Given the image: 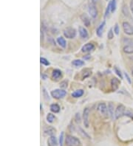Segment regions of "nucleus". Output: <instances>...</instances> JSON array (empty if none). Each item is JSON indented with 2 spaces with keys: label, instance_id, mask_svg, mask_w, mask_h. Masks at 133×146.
Wrapping results in <instances>:
<instances>
[{
  "label": "nucleus",
  "instance_id": "nucleus-25",
  "mask_svg": "<svg viewBox=\"0 0 133 146\" xmlns=\"http://www.w3.org/2000/svg\"><path fill=\"white\" fill-rule=\"evenodd\" d=\"M40 61H41V63H42L45 66H49L50 65V62L48 61L47 59L45 58H40Z\"/></svg>",
  "mask_w": 133,
  "mask_h": 146
},
{
  "label": "nucleus",
  "instance_id": "nucleus-13",
  "mask_svg": "<svg viewBox=\"0 0 133 146\" xmlns=\"http://www.w3.org/2000/svg\"><path fill=\"white\" fill-rule=\"evenodd\" d=\"M48 145L49 146H57L58 142L57 139L54 136H51L50 138L48 139Z\"/></svg>",
  "mask_w": 133,
  "mask_h": 146
},
{
  "label": "nucleus",
  "instance_id": "nucleus-30",
  "mask_svg": "<svg viewBox=\"0 0 133 146\" xmlns=\"http://www.w3.org/2000/svg\"><path fill=\"white\" fill-rule=\"evenodd\" d=\"M115 72H116V74H117V75L121 77V79H122V78H123V77H122V74H121V71L119 70V69L117 68V67H115Z\"/></svg>",
  "mask_w": 133,
  "mask_h": 146
},
{
  "label": "nucleus",
  "instance_id": "nucleus-12",
  "mask_svg": "<svg viewBox=\"0 0 133 146\" xmlns=\"http://www.w3.org/2000/svg\"><path fill=\"white\" fill-rule=\"evenodd\" d=\"M105 21H104L103 22H102L99 26H98V27L97 28V30H96V33H97V36H99V37H101L102 36V34H103V30H104V26H105Z\"/></svg>",
  "mask_w": 133,
  "mask_h": 146
},
{
  "label": "nucleus",
  "instance_id": "nucleus-28",
  "mask_svg": "<svg viewBox=\"0 0 133 146\" xmlns=\"http://www.w3.org/2000/svg\"><path fill=\"white\" fill-rule=\"evenodd\" d=\"M122 11H123V13L124 14V15H126V16H128V15H129L128 8H127V7H126V5H124V6L123 7Z\"/></svg>",
  "mask_w": 133,
  "mask_h": 146
},
{
  "label": "nucleus",
  "instance_id": "nucleus-1",
  "mask_svg": "<svg viewBox=\"0 0 133 146\" xmlns=\"http://www.w3.org/2000/svg\"><path fill=\"white\" fill-rule=\"evenodd\" d=\"M66 144L67 146H79L81 145V142L78 138L68 135L66 137Z\"/></svg>",
  "mask_w": 133,
  "mask_h": 146
},
{
  "label": "nucleus",
  "instance_id": "nucleus-24",
  "mask_svg": "<svg viewBox=\"0 0 133 146\" xmlns=\"http://www.w3.org/2000/svg\"><path fill=\"white\" fill-rule=\"evenodd\" d=\"M55 119V116L54 115H53V114H51V113H49L47 116V120L48 123H53V121H54V120Z\"/></svg>",
  "mask_w": 133,
  "mask_h": 146
},
{
  "label": "nucleus",
  "instance_id": "nucleus-31",
  "mask_svg": "<svg viewBox=\"0 0 133 146\" xmlns=\"http://www.w3.org/2000/svg\"><path fill=\"white\" fill-rule=\"evenodd\" d=\"M114 32H115V33L116 34V35H118L119 34V27H118V24H115V27H114Z\"/></svg>",
  "mask_w": 133,
  "mask_h": 146
},
{
  "label": "nucleus",
  "instance_id": "nucleus-5",
  "mask_svg": "<svg viewBox=\"0 0 133 146\" xmlns=\"http://www.w3.org/2000/svg\"><path fill=\"white\" fill-rule=\"evenodd\" d=\"M124 111H125V107H124V105L121 104V105L117 106V108L115 110V119H118V118L121 117L122 116L124 115Z\"/></svg>",
  "mask_w": 133,
  "mask_h": 146
},
{
  "label": "nucleus",
  "instance_id": "nucleus-32",
  "mask_svg": "<svg viewBox=\"0 0 133 146\" xmlns=\"http://www.w3.org/2000/svg\"><path fill=\"white\" fill-rule=\"evenodd\" d=\"M124 75H125L126 79V80L128 81V83H129V84H132V81H131V80H130V77H129V76L128 75V74H127L126 72H124Z\"/></svg>",
  "mask_w": 133,
  "mask_h": 146
},
{
  "label": "nucleus",
  "instance_id": "nucleus-22",
  "mask_svg": "<svg viewBox=\"0 0 133 146\" xmlns=\"http://www.w3.org/2000/svg\"><path fill=\"white\" fill-rule=\"evenodd\" d=\"M72 64L76 67H81L84 65V62L82 61L81 60H74L72 61Z\"/></svg>",
  "mask_w": 133,
  "mask_h": 146
},
{
  "label": "nucleus",
  "instance_id": "nucleus-7",
  "mask_svg": "<svg viewBox=\"0 0 133 146\" xmlns=\"http://www.w3.org/2000/svg\"><path fill=\"white\" fill-rule=\"evenodd\" d=\"M89 114H90V109H89L88 108H86L84 110V112H83L84 124V126H85L86 128L89 127V120H88Z\"/></svg>",
  "mask_w": 133,
  "mask_h": 146
},
{
  "label": "nucleus",
  "instance_id": "nucleus-20",
  "mask_svg": "<svg viewBox=\"0 0 133 146\" xmlns=\"http://www.w3.org/2000/svg\"><path fill=\"white\" fill-rule=\"evenodd\" d=\"M57 42H58V44L60 45V46L63 47V48H64V47H66V41H65V39H64L63 37H58V39H57Z\"/></svg>",
  "mask_w": 133,
  "mask_h": 146
},
{
  "label": "nucleus",
  "instance_id": "nucleus-35",
  "mask_svg": "<svg viewBox=\"0 0 133 146\" xmlns=\"http://www.w3.org/2000/svg\"><path fill=\"white\" fill-rule=\"evenodd\" d=\"M43 93H44V95L45 96V98L47 100V99H48V95H47V92H46L45 89H43Z\"/></svg>",
  "mask_w": 133,
  "mask_h": 146
},
{
  "label": "nucleus",
  "instance_id": "nucleus-8",
  "mask_svg": "<svg viewBox=\"0 0 133 146\" xmlns=\"http://www.w3.org/2000/svg\"><path fill=\"white\" fill-rule=\"evenodd\" d=\"M120 84V81L119 80L116 78V77H113L111 80V86L112 88V90L114 91H116L117 89H118V86Z\"/></svg>",
  "mask_w": 133,
  "mask_h": 146
},
{
  "label": "nucleus",
  "instance_id": "nucleus-6",
  "mask_svg": "<svg viewBox=\"0 0 133 146\" xmlns=\"http://www.w3.org/2000/svg\"><path fill=\"white\" fill-rule=\"evenodd\" d=\"M88 10H89V13L92 16V18L95 19L97 17V15H98V10H97L96 6L95 5V4L90 3L89 5V7H88Z\"/></svg>",
  "mask_w": 133,
  "mask_h": 146
},
{
  "label": "nucleus",
  "instance_id": "nucleus-14",
  "mask_svg": "<svg viewBox=\"0 0 133 146\" xmlns=\"http://www.w3.org/2000/svg\"><path fill=\"white\" fill-rule=\"evenodd\" d=\"M79 34L81 36V38L83 39H86L88 36V33H87V30L84 27H79Z\"/></svg>",
  "mask_w": 133,
  "mask_h": 146
},
{
  "label": "nucleus",
  "instance_id": "nucleus-2",
  "mask_svg": "<svg viewBox=\"0 0 133 146\" xmlns=\"http://www.w3.org/2000/svg\"><path fill=\"white\" fill-rule=\"evenodd\" d=\"M50 94H51L52 97L55 99H61V98H63L64 97H65L67 92H66V91H64L63 89H55V90L52 91Z\"/></svg>",
  "mask_w": 133,
  "mask_h": 146
},
{
  "label": "nucleus",
  "instance_id": "nucleus-3",
  "mask_svg": "<svg viewBox=\"0 0 133 146\" xmlns=\"http://www.w3.org/2000/svg\"><path fill=\"white\" fill-rule=\"evenodd\" d=\"M64 35L67 39H72V38H74L76 36V31L74 28L69 27V28H67L64 31Z\"/></svg>",
  "mask_w": 133,
  "mask_h": 146
},
{
  "label": "nucleus",
  "instance_id": "nucleus-33",
  "mask_svg": "<svg viewBox=\"0 0 133 146\" xmlns=\"http://www.w3.org/2000/svg\"><path fill=\"white\" fill-rule=\"evenodd\" d=\"M67 81H64V82L62 83L60 86H61L62 88H65V87H67Z\"/></svg>",
  "mask_w": 133,
  "mask_h": 146
},
{
  "label": "nucleus",
  "instance_id": "nucleus-15",
  "mask_svg": "<svg viewBox=\"0 0 133 146\" xmlns=\"http://www.w3.org/2000/svg\"><path fill=\"white\" fill-rule=\"evenodd\" d=\"M62 76V72L59 70V69H55L53 70V73H52V77L54 79V80H58L59 77Z\"/></svg>",
  "mask_w": 133,
  "mask_h": 146
},
{
  "label": "nucleus",
  "instance_id": "nucleus-9",
  "mask_svg": "<svg viewBox=\"0 0 133 146\" xmlns=\"http://www.w3.org/2000/svg\"><path fill=\"white\" fill-rule=\"evenodd\" d=\"M98 110H99V111L101 112V114L102 115H107V111H108V108L107 107V106H106V104L105 103H100L99 105H98Z\"/></svg>",
  "mask_w": 133,
  "mask_h": 146
},
{
  "label": "nucleus",
  "instance_id": "nucleus-26",
  "mask_svg": "<svg viewBox=\"0 0 133 146\" xmlns=\"http://www.w3.org/2000/svg\"><path fill=\"white\" fill-rule=\"evenodd\" d=\"M110 11H111V2H109L108 6H107V8L106 9V11H105V17H107V15L110 14Z\"/></svg>",
  "mask_w": 133,
  "mask_h": 146
},
{
  "label": "nucleus",
  "instance_id": "nucleus-19",
  "mask_svg": "<svg viewBox=\"0 0 133 146\" xmlns=\"http://www.w3.org/2000/svg\"><path fill=\"white\" fill-rule=\"evenodd\" d=\"M50 110H51V111H53L54 113H58L60 111V106L58 104H55V103L52 104L50 106Z\"/></svg>",
  "mask_w": 133,
  "mask_h": 146
},
{
  "label": "nucleus",
  "instance_id": "nucleus-10",
  "mask_svg": "<svg viewBox=\"0 0 133 146\" xmlns=\"http://www.w3.org/2000/svg\"><path fill=\"white\" fill-rule=\"evenodd\" d=\"M94 45L91 43H88L85 44L84 46L82 47V52L84 53H89L90 51H92L94 49Z\"/></svg>",
  "mask_w": 133,
  "mask_h": 146
},
{
  "label": "nucleus",
  "instance_id": "nucleus-17",
  "mask_svg": "<svg viewBox=\"0 0 133 146\" xmlns=\"http://www.w3.org/2000/svg\"><path fill=\"white\" fill-rule=\"evenodd\" d=\"M124 52L126 54H133V44L126 45L124 47Z\"/></svg>",
  "mask_w": 133,
  "mask_h": 146
},
{
  "label": "nucleus",
  "instance_id": "nucleus-39",
  "mask_svg": "<svg viewBox=\"0 0 133 146\" xmlns=\"http://www.w3.org/2000/svg\"><path fill=\"white\" fill-rule=\"evenodd\" d=\"M132 76H133V70H132Z\"/></svg>",
  "mask_w": 133,
  "mask_h": 146
},
{
  "label": "nucleus",
  "instance_id": "nucleus-37",
  "mask_svg": "<svg viewBox=\"0 0 133 146\" xmlns=\"http://www.w3.org/2000/svg\"><path fill=\"white\" fill-rule=\"evenodd\" d=\"M76 121L77 122H80V115H79V114H76Z\"/></svg>",
  "mask_w": 133,
  "mask_h": 146
},
{
  "label": "nucleus",
  "instance_id": "nucleus-4",
  "mask_svg": "<svg viewBox=\"0 0 133 146\" xmlns=\"http://www.w3.org/2000/svg\"><path fill=\"white\" fill-rule=\"evenodd\" d=\"M123 29L126 34H127L129 36L133 35V26H132L129 22H123Z\"/></svg>",
  "mask_w": 133,
  "mask_h": 146
},
{
  "label": "nucleus",
  "instance_id": "nucleus-36",
  "mask_svg": "<svg viewBox=\"0 0 133 146\" xmlns=\"http://www.w3.org/2000/svg\"><path fill=\"white\" fill-rule=\"evenodd\" d=\"M130 10H131V11H132L133 14V0H132L130 2Z\"/></svg>",
  "mask_w": 133,
  "mask_h": 146
},
{
  "label": "nucleus",
  "instance_id": "nucleus-23",
  "mask_svg": "<svg viewBox=\"0 0 133 146\" xmlns=\"http://www.w3.org/2000/svg\"><path fill=\"white\" fill-rule=\"evenodd\" d=\"M117 7V0H112L111 1V12L113 13L115 11Z\"/></svg>",
  "mask_w": 133,
  "mask_h": 146
},
{
  "label": "nucleus",
  "instance_id": "nucleus-16",
  "mask_svg": "<svg viewBox=\"0 0 133 146\" xmlns=\"http://www.w3.org/2000/svg\"><path fill=\"white\" fill-rule=\"evenodd\" d=\"M108 112L110 114V116L111 117V118H114V105L112 103H110L108 105Z\"/></svg>",
  "mask_w": 133,
  "mask_h": 146
},
{
  "label": "nucleus",
  "instance_id": "nucleus-34",
  "mask_svg": "<svg viewBox=\"0 0 133 146\" xmlns=\"http://www.w3.org/2000/svg\"><path fill=\"white\" fill-rule=\"evenodd\" d=\"M80 129V131H81V133H82L83 134V136H84V137H87V138H90V137L86 134V133H85V131H84L81 128H79Z\"/></svg>",
  "mask_w": 133,
  "mask_h": 146
},
{
  "label": "nucleus",
  "instance_id": "nucleus-18",
  "mask_svg": "<svg viewBox=\"0 0 133 146\" xmlns=\"http://www.w3.org/2000/svg\"><path fill=\"white\" fill-rule=\"evenodd\" d=\"M83 94H84V90H82V89H78L77 91H76V92H74L73 93H72V97L76 98L81 97Z\"/></svg>",
  "mask_w": 133,
  "mask_h": 146
},
{
  "label": "nucleus",
  "instance_id": "nucleus-11",
  "mask_svg": "<svg viewBox=\"0 0 133 146\" xmlns=\"http://www.w3.org/2000/svg\"><path fill=\"white\" fill-rule=\"evenodd\" d=\"M81 19L83 22V23L84 24V25L86 27H89L90 25V19L89 18V16L85 14V13H83L82 15H81Z\"/></svg>",
  "mask_w": 133,
  "mask_h": 146
},
{
  "label": "nucleus",
  "instance_id": "nucleus-38",
  "mask_svg": "<svg viewBox=\"0 0 133 146\" xmlns=\"http://www.w3.org/2000/svg\"><path fill=\"white\" fill-rule=\"evenodd\" d=\"M91 1H92V3H93V4H95L98 2V0H91Z\"/></svg>",
  "mask_w": 133,
  "mask_h": 146
},
{
  "label": "nucleus",
  "instance_id": "nucleus-29",
  "mask_svg": "<svg viewBox=\"0 0 133 146\" xmlns=\"http://www.w3.org/2000/svg\"><path fill=\"white\" fill-rule=\"evenodd\" d=\"M107 37L109 39H112L114 37V33L112 32V29H110L109 33H108V35H107Z\"/></svg>",
  "mask_w": 133,
  "mask_h": 146
},
{
  "label": "nucleus",
  "instance_id": "nucleus-21",
  "mask_svg": "<svg viewBox=\"0 0 133 146\" xmlns=\"http://www.w3.org/2000/svg\"><path fill=\"white\" fill-rule=\"evenodd\" d=\"M45 132L46 134L50 135V136H53V134L55 133V129H54L52 127H49V128H47L45 130Z\"/></svg>",
  "mask_w": 133,
  "mask_h": 146
},
{
  "label": "nucleus",
  "instance_id": "nucleus-27",
  "mask_svg": "<svg viewBox=\"0 0 133 146\" xmlns=\"http://www.w3.org/2000/svg\"><path fill=\"white\" fill-rule=\"evenodd\" d=\"M64 132H62V134H60V137H59V144L60 146H63V143H64Z\"/></svg>",
  "mask_w": 133,
  "mask_h": 146
}]
</instances>
